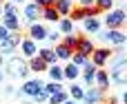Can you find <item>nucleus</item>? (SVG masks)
<instances>
[{"mask_svg":"<svg viewBox=\"0 0 127 104\" xmlns=\"http://www.w3.org/2000/svg\"><path fill=\"white\" fill-rule=\"evenodd\" d=\"M109 80L118 87H123L127 82V58L125 55H118L112 64V73H109Z\"/></svg>","mask_w":127,"mask_h":104,"instance_id":"nucleus-1","label":"nucleus"},{"mask_svg":"<svg viewBox=\"0 0 127 104\" xmlns=\"http://www.w3.org/2000/svg\"><path fill=\"white\" fill-rule=\"evenodd\" d=\"M7 71H9L13 78H27L29 64H27L25 60H20V58H11V60L7 62Z\"/></svg>","mask_w":127,"mask_h":104,"instance_id":"nucleus-2","label":"nucleus"},{"mask_svg":"<svg viewBox=\"0 0 127 104\" xmlns=\"http://www.w3.org/2000/svg\"><path fill=\"white\" fill-rule=\"evenodd\" d=\"M125 22H127V16H125L123 9H109V13H107V18H105L107 29H121Z\"/></svg>","mask_w":127,"mask_h":104,"instance_id":"nucleus-3","label":"nucleus"},{"mask_svg":"<svg viewBox=\"0 0 127 104\" xmlns=\"http://www.w3.org/2000/svg\"><path fill=\"white\" fill-rule=\"evenodd\" d=\"M20 40H22V35H20L18 31H13V33H9V38L0 42V53H4V55H9V53H13V51H16V47L20 44Z\"/></svg>","mask_w":127,"mask_h":104,"instance_id":"nucleus-4","label":"nucleus"},{"mask_svg":"<svg viewBox=\"0 0 127 104\" xmlns=\"http://www.w3.org/2000/svg\"><path fill=\"white\" fill-rule=\"evenodd\" d=\"M100 38L105 42H109V44H123L125 42V33L118 31V29H107L105 33H100Z\"/></svg>","mask_w":127,"mask_h":104,"instance_id":"nucleus-5","label":"nucleus"},{"mask_svg":"<svg viewBox=\"0 0 127 104\" xmlns=\"http://www.w3.org/2000/svg\"><path fill=\"white\" fill-rule=\"evenodd\" d=\"M42 89H45V84H42L40 80H29V82H25V84H22V89H20V91H22V95L33 98V95H36L38 91H42Z\"/></svg>","mask_w":127,"mask_h":104,"instance_id":"nucleus-6","label":"nucleus"},{"mask_svg":"<svg viewBox=\"0 0 127 104\" xmlns=\"http://www.w3.org/2000/svg\"><path fill=\"white\" fill-rule=\"evenodd\" d=\"M92 55H94V58H92V64H94V67H103V64L109 60L112 51H109V49H94Z\"/></svg>","mask_w":127,"mask_h":104,"instance_id":"nucleus-7","label":"nucleus"},{"mask_svg":"<svg viewBox=\"0 0 127 104\" xmlns=\"http://www.w3.org/2000/svg\"><path fill=\"white\" fill-rule=\"evenodd\" d=\"M29 38H31L33 42H40V40H45V38H47V29H45L42 24L31 22V27H29Z\"/></svg>","mask_w":127,"mask_h":104,"instance_id":"nucleus-8","label":"nucleus"},{"mask_svg":"<svg viewBox=\"0 0 127 104\" xmlns=\"http://www.w3.org/2000/svg\"><path fill=\"white\" fill-rule=\"evenodd\" d=\"M2 24H4L9 31H18V29H20V18H18V13H4Z\"/></svg>","mask_w":127,"mask_h":104,"instance_id":"nucleus-9","label":"nucleus"},{"mask_svg":"<svg viewBox=\"0 0 127 104\" xmlns=\"http://www.w3.org/2000/svg\"><path fill=\"white\" fill-rule=\"evenodd\" d=\"M20 49H22V53H25L27 58H33L36 51H38V49H36V42H33L31 38H22V40H20Z\"/></svg>","mask_w":127,"mask_h":104,"instance_id":"nucleus-10","label":"nucleus"},{"mask_svg":"<svg viewBox=\"0 0 127 104\" xmlns=\"http://www.w3.org/2000/svg\"><path fill=\"white\" fill-rule=\"evenodd\" d=\"M94 82H98V89H100V91H107V87H109V73L96 69V73H94Z\"/></svg>","mask_w":127,"mask_h":104,"instance_id":"nucleus-11","label":"nucleus"},{"mask_svg":"<svg viewBox=\"0 0 127 104\" xmlns=\"http://www.w3.org/2000/svg\"><path fill=\"white\" fill-rule=\"evenodd\" d=\"M40 11H42V9H40L36 2H31V4H27V7H25V18H27L29 22H33V20H38V18H40Z\"/></svg>","mask_w":127,"mask_h":104,"instance_id":"nucleus-12","label":"nucleus"},{"mask_svg":"<svg viewBox=\"0 0 127 104\" xmlns=\"http://www.w3.org/2000/svg\"><path fill=\"white\" fill-rule=\"evenodd\" d=\"M96 47L92 44V40H87V38H80L78 40V44H76V51L78 53H83V55H92V51H94Z\"/></svg>","mask_w":127,"mask_h":104,"instance_id":"nucleus-13","label":"nucleus"},{"mask_svg":"<svg viewBox=\"0 0 127 104\" xmlns=\"http://www.w3.org/2000/svg\"><path fill=\"white\" fill-rule=\"evenodd\" d=\"M40 16H42L45 20H49V22H58V20H60V13L56 11V7H42Z\"/></svg>","mask_w":127,"mask_h":104,"instance_id":"nucleus-14","label":"nucleus"},{"mask_svg":"<svg viewBox=\"0 0 127 104\" xmlns=\"http://www.w3.org/2000/svg\"><path fill=\"white\" fill-rule=\"evenodd\" d=\"M29 69H31V71H36V73H42V71L47 69V62H45L40 55H33V58H31V62H29Z\"/></svg>","mask_w":127,"mask_h":104,"instance_id":"nucleus-15","label":"nucleus"},{"mask_svg":"<svg viewBox=\"0 0 127 104\" xmlns=\"http://www.w3.org/2000/svg\"><path fill=\"white\" fill-rule=\"evenodd\" d=\"M100 95H103L100 89H92V91H85V93H83V100H85L87 104H96L98 100H100Z\"/></svg>","mask_w":127,"mask_h":104,"instance_id":"nucleus-16","label":"nucleus"},{"mask_svg":"<svg viewBox=\"0 0 127 104\" xmlns=\"http://www.w3.org/2000/svg\"><path fill=\"white\" fill-rule=\"evenodd\" d=\"M98 29H100V20H96L94 16L85 18V31L87 33H98Z\"/></svg>","mask_w":127,"mask_h":104,"instance_id":"nucleus-17","label":"nucleus"},{"mask_svg":"<svg viewBox=\"0 0 127 104\" xmlns=\"http://www.w3.org/2000/svg\"><path fill=\"white\" fill-rule=\"evenodd\" d=\"M54 53H56V58H60V60H69L74 51H71V49H69L67 44H58V47L54 49Z\"/></svg>","mask_w":127,"mask_h":104,"instance_id":"nucleus-18","label":"nucleus"},{"mask_svg":"<svg viewBox=\"0 0 127 104\" xmlns=\"http://www.w3.org/2000/svg\"><path fill=\"white\" fill-rule=\"evenodd\" d=\"M54 7H56V11H58L60 16H63V13H69V11L74 9V7H71V0H56Z\"/></svg>","mask_w":127,"mask_h":104,"instance_id":"nucleus-19","label":"nucleus"},{"mask_svg":"<svg viewBox=\"0 0 127 104\" xmlns=\"http://www.w3.org/2000/svg\"><path fill=\"white\" fill-rule=\"evenodd\" d=\"M47 100H49V104H63L65 100H67V91L63 89V91H58V93H51Z\"/></svg>","mask_w":127,"mask_h":104,"instance_id":"nucleus-20","label":"nucleus"},{"mask_svg":"<svg viewBox=\"0 0 127 104\" xmlns=\"http://www.w3.org/2000/svg\"><path fill=\"white\" fill-rule=\"evenodd\" d=\"M58 31L60 33H71L74 31V20H58Z\"/></svg>","mask_w":127,"mask_h":104,"instance_id":"nucleus-21","label":"nucleus"},{"mask_svg":"<svg viewBox=\"0 0 127 104\" xmlns=\"http://www.w3.org/2000/svg\"><path fill=\"white\" fill-rule=\"evenodd\" d=\"M78 40H80V35H76V33L71 31V33H65V42H63V44H67V47L74 51V49H76V44H78Z\"/></svg>","mask_w":127,"mask_h":104,"instance_id":"nucleus-22","label":"nucleus"},{"mask_svg":"<svg viewBox=\"0 0 127 104\" xmlns=\"http://www.w3.org/2000/svg\"><path fill=\"white\" fill-rule=\"evenodd\" d=\"M38 55H40L47 64H56V53H54V49H42Z\"/></svg>","mask_w":127,"mask_h":104,"instance_id":"nucleus-23","label":"nucleus"},{"mask_svg":"<svg viewBox=\"0 0 127 104\" xmlns=\"http://www.w3.org/2000/svg\"><path fill=\"white\" fill-rule=\"evenodd\" d=\"M78 73H80V71H78V67H76V64H67V69L63 71V78H69V80L74 82V80L78 78Z\"/></svg>","mask_w":127,"mask_h":104,"instance_id":"nucleus-24","label":"nucleus"},{"mask_svg":"<svg viewBox=\"0 0 127 104\" xmlns=\"http://www.w3.org/2000/svg\"><path fill=\"white\" fill-rule=\"evenodd\" d=\"M71 55H74V62H71V64H76V67H87V64H89L87 55H83V53H78V51L71 53Z\"/></svg>","mask_w":127,"mask_h":104,"instance_id":"nucleus-25","label":"nucleus"},{"mask_svg":"<svg viewBox=\"0 0 127 104\" xmlns=\"http://www.w3.org/2000/svg\"><path fill=\"white\" fill-rule=\"evenodd\" d=\"M49 75H51L54 82H60V80H63V69L56 67V64H51V67H49Z\"/></svg>","mask_w":127,"mask_h":104,"instance_id":"nucleus-26","label":"nucleus"},{"mask_svg":"<svg viewBox=\"0 0 127 104\" xmlns=\"http://www.w3.org/2000/svg\"><path fill=\"white\" fill-rule=\"evenodd\" d=\"M94 73H96V67L89 62L87 69H85V82H87V84H94Z\"/></svg>","mask_w":127,"mask_h":104,"instance_id":"nucleus-27","label":"nucleus"},{"mask_svg":"<svg viewBox=\"0 0 127 104\" xmlns=\"http://www.w3.org/2000/svg\"><path fill=\"white\" fill-rule=\"evenodd\" d=\"M69 93H71V98H74V100H83V93H85V89H83V87H78V84H71Z\"/></svg>","mask_w":127,"mask_h":104,"instance_id":"nucleus-28","label":"nucleus"},{"mask_svg":"<svg viewBox=\"0 0 127 104\" xmlns=\"http://www.w3.org/2000/svg\"><path fill=\"white\" fill-rule=\"evenodd\" d=\"M58 91H63L60 82H51V84H45V93H47V95H51V93H58Z\"/></svg>","mask_w":127,"mask_h":104,"instance_id":"nucleus-29","label":"nucleus"},{"mask_svg":"<svg viewBox=\"0 0 127 104\" xmlns=\"http://www.w3.org/2000/svg\"><path fill=\"white\" fill-rule=\"evenodd\" d=\"M94 4H96V7L100 9V11H109V9L114 7V0H96Z\"/></svg>","mask_w":127,"mask_h":104,"instance_id":"nucleus-30","label":"nucleus"},{"mask_svg":"<svg viewBox=\"0 0 127 104\" xmlns=\"http://www.w3.org/2000/svg\"><path fill=\"white\" fill-rule=\"evenodd\" d=\"M2 13H18V7H16L13 2H7V4L2 7Z\"/></svg>","mask_w":127,"mask_h":104,"instance_id":"nucleus-31","label":"nucleus"},{"mask_svg":"<svg viewBox=\"0 0 127 104\" xmlns=\"http://www.w3.org/2000/svg\"><path fill=\"white\" fill-rule=\"evenodd\" d=\"M36 4L42 9V7H54L56 4V0H36Z\"/></svg>","mask_w":127,"mask_h":104,"instance_id":"nucleus-32","label":"nucleus"},{"mask_svg":"<svg viewBox=\"0 0 127 104\" xmlns=\"http://www.w3.org/2000/svg\"><path fill=\"white\" fill-rule=\"evenodd\" d=\"M9 33H11V31L2 24V27H0V42H2V40H7V38H9Z\"/></svg>","mask_w":127,"mask_h":104,"instance_id":"nucleus-33","label":"nucleus"},{"mask_svg":"<svg viewBox=\"0 0 127 104\" xmlns=\"http://www.w3.org/2000/svg\"><path fill=\"white\" fill-rule=\"evenodd\" d=\"M58 38H60V33H58V31H51V33L47 31V38H45V40H51V42H56Z\"/></svg>","mask_w":127,"mask_h":104,"instance_id":"nucleus-34","label":"nucleus"},{"mask_svg":"<svg viewBox=\"0 0 127 104\" xmlns=\"http://www.w3.org/2000/svg\"><path fill=\"white\" fill-rule=\"evenodd\" d=\"M94 2H96V0H80V4H83V7H89V4H94Z\"/></svg>","mask_w":127,"mask_h":104,"instance_id":"nucleus-35","label":"nucleus"},{"mask_svg":"<svg viewBox=\"0 0 127 104\" xmlns=\"http://www.w3.org/2000/svg\"><path fill=\"white\" fill-rule=\"evenodd\" d=\"M63 104H78V102H76V100H65Z\"/></svg>","mask_w":127,"mask_h":104,"instance_id":"nucleus-36","label":"nucleus"},{"mask_svg":"<svg viewBox=\"0 0 127 104\" xmlns=\"http://www.w3.org/2000/svg\"><path fill=\"white\" fill-rule=\"evenodd\" d=\"M107 104H118V102H116V100H109V102H107Z\"/></svg>","mask_w":127,"mask_h":104,"instance_id":"nucleus-37","label":"nucleus"},{"mask_svg":"<svg viewBox=\"0 0 127 104\" xmlns=\"http://www.w3.org/2000/svg\"><path fill=\"white\" fill-rule=\"evenodd\" d=\"M13 2H25V0H13Z\"/></svg>","mask_w":127,"mask_h":104,"instance_id":"nucleus-38","label":"nucleus"},{"mask_svg":"<svg viewBox=\"0 0 127 104\" xmlns=\"http://www.w3.org/2000/svg\"><path fill=\"white\" fill-rule=\"evenodd\" d=\"M0 13H2V4H0Z\"/></svg>","mask_w":127,"mask_h":104,"instance_id":"nucleus-39","label":"nucleus"},{"mask_svg":"<svg viewBox=\"0 0 127 104\" xmlns=\"http://www.w3.org/2000/svg\"><path fill=\"white\" fill-rule=\"evenodd\" d=\"M0 80H2V73H0Z\"/></svg>","mask_w":127,"mask_h":104,"instance_id":"nucleus-40","label":"nucleus"}]
</instances>
